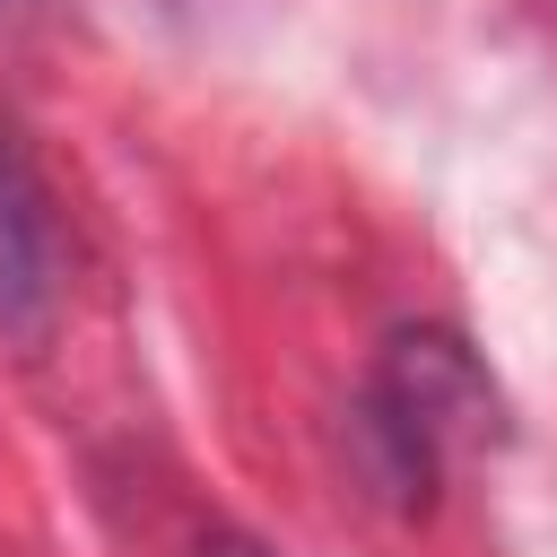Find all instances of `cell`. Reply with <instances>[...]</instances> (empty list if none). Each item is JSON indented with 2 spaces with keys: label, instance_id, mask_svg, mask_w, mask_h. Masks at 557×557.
Instances as JSON below:
<instances>
[{
  "label": "cell",
  "instance_id": "obj_1",
  "mask_svg": "<svg viewBox=\"0 0 557 557\" xmlns=\"http://www.w3.org/2000/svg\"><path fill=\"white\" fill-rule=\"evenodd\" d=\"M366 426L392 453L400 487H426L453 453H479L496 435V383L479 374V357L453 331H400L374 366Z\"/></svg>",
  "mask_w": 557,
  "mask_h": 557
},
{
  "label": "cell",
  "instance_id": "obj_2",
  "mask_svg": "<svg viewBox=\"0 0 557 557\" xmlns=\"http://www.w3.org/2000/svg\"><path fill=\"white\" fill-rule=\"evenodd\" d=\"M61 305V226L26 148L0 131V339H35Z\"/></svg>",
  "mask_w": 557,
  "mask_h": 557
},
{
  "label": "cell",
  "instance_id": "obj_3",
  "mask_svg": "<svg viewBox=\"0 0 557 557\" xmlns=\"http://www.w3.org/2000/svg\"><path fill=\"white\" fill-rule=\"evenodd\" d=\"M209 557H261V548H244V540H218V548H209Z\"/></svg>",
  "mask_w": 557,
  "mask_h": 557
}]
</instances>
